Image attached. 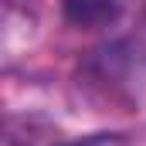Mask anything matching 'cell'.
I'll use <instances>...</instances> for the list:
<instances>
[{
    "mask_svg": "<svg viewBox=\"0 0 146 146\" xmlns=\"http://www.w3.org/2000/svg\"><path fill=\"white\" fill-rule=\"evenodd\" d=\"M61 14L72 27H109L119 17V0H61Z\"/></svg>",
    "mask_w": 146,
    "mask_h": 146,
    "instance_id": "1",
    "label": "cell"
},
{
    "mask_svg": "<svg viewBox=\"0 0 146 146\" xmlns=\"http://www.w3.org/2000/svg\"><path fill=\"white\" fill-rule=\"evenodd\" d=\"M54 146H129L122 133H92L85 139H72V143H54Z\"/></svg>",
    "mask_w": 146,
    "mask_h": 146,
    "instance_id": "2",
    "label": "cell"
}]
</instances>
